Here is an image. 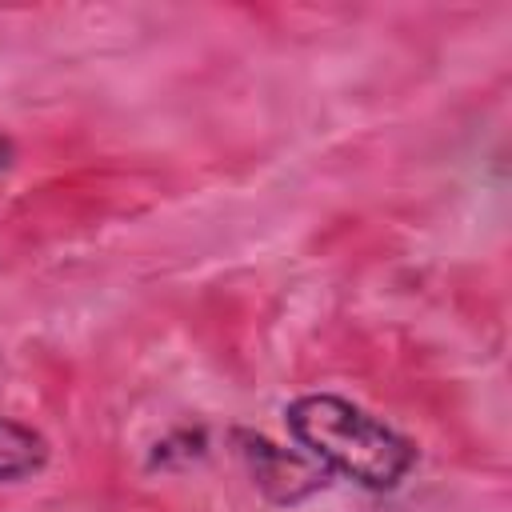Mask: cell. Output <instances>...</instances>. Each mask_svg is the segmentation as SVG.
I'll list each match as a JSON object with an SVG mask.
<instances>
[{"label": "cell", "instance_id": "cell-2", "mask_svg": "<svg viewBox=\"0 0 512 512\" xmlns=\"http://www.w3.org/2000/svg\"><path fill=\"white\" fill-rule=\"evenodd\" d=\"M236 444H240V456L248 460L252 480H256L272 500H280V504H296V500H304L308 492L320 488L316 468H304L292 452L276 448L272 440L252 436V432H236Z\"/></svg>", "mask_w": 512, "mask_h": 512}, {"label": "cell", "instance_id": "cell-1", "mask_svg": "<svg viewBox=\"0 0 512 512\" xmlns=\"http://www.w3.org/2000/svg\"><path fill=\"white\" fill-rule=\"evenodd\" d=\"M284 424L320 472L352 480L356 488L392 492L416 468V444L348 396L304 392L284 408Z\"/></svg>", "mask_w": 512, "mask_h": 512}, {"label": "cell", "instance_id": "cell-3", "mask_svg": "<svg viewBox=\"0 0 512 512\" xmlns=\"http://www.w3.org/2000/svg\"><path fill=\"white\" fill-rule=\"evenodd\" d=\"M44 464H48V440L36 428L0 416V484L28 480Z\"/></svg>", "mask_w": 512, "mask_h": 512}, {"label": "cell", "instance_id": "cell-4", "mask_svg": "<svg viewBox=\"0 0 512 512\" xmlns=\"http://www.w3.org/2000/svg\"><path fill=\"white\" fill-rule=\"evenodd\" d=\"M12 160H16V144H12V136H8V132H0V172H4Z\"/></svg>", "mask_w": 512, "mask_h": 512}]
</instances>
